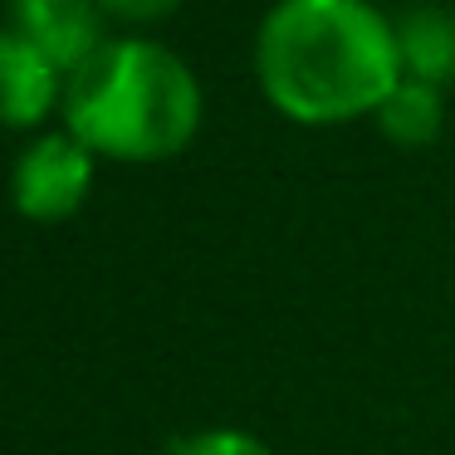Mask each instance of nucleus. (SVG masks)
<instances>
[{"instance_id":"obj_1","label":"nucleus","mask_w":455,"mask_h":455,"mask_svg":"<svg viewBox=\"0 0 455 455\" xmlns=\"http://www.w3.org/2000/svg\"><path fill=\"white\" fill-rule=\"evenodd\" d=\"M259 89L294 123L377 113L402 84L396 25L367 0H279L255 44Z\"/></svg>"},{"instance_id":"obj_2","label":"nucleus","mask_w":455,"mask_h":455,"mask_svg":"<svg viewBox=\"0 0 455 455\" xmlns=\"http://www.w3.org/2000/svg\"><path fill=\"white\" fill-rule=\"evenodd\" d=\"M64 123L93 157L162 162L201 128V89L172 50L108 40L64 84Z\"/></svg>"},{"instance_id":"obj_3","label":"nucleus","mask_w":455,"mask_h":455,"mask_svg":"<svg viewBox=\"0 0 455 455\" xmlns=\"http://www.w3.org/2000/svg\"><path fill=\"white\" fill-rule=\"evenodd\" d=\"M93 187V152L74 132H44L11 172V201L25 220H69Z\"/></svg>"},{"instance_id":"obj_4","label":"nucleus","mask_w":455,"mask_h":455,"mask_svg":"<svg viewBox=\"0 0 455 455\" xmlns=\"http://www.w3.org/2000/svg\"><path fill=\"white\" fill-rule=\"evenodd\" d=\"M15 35L35 44L54 69H79L99 50V11L93 0H11Z\"/></svg>"},{"instance_id":"obj_5","label":"nucleus","mask_w":455,"mask_h":455,"mask_svg":"<svg viewBox=\"0 0 455 455\" xmlns=\"http://www.w3.org/2000/svg\"><path fill=\"white\" fill-rule=\"evenodd\" d=\"M54 64L25 35L0 30V128H35L54 103Z\"/></svg>"},{"instance_id":"obj_6","label":"nucleus","mask_w":455,"mask_h":455,"mask_svg":"<svg viewBox=\"0 0 455 455\" xmlns=\"http://www.w3.org/2000/svg\"><path fill=\"white\" fill-rule=\"evenodd\" d=\"M396 50H402L406 79H421L441 89L445 79H455V15L445 11H411L396 25Z\"/></svg>"},{"instance_id":"obj_7","label":"nucleus","mask_w":455,"mask_h":455,"mask_svg":"<svg viewBox=\"0 0 455 455\" xmlns=\"http://www.w3.org/2000/svg\"><path fill=\"white\" fill-rule=\"evenodd\" d=\"M377 123H382V132L396 148H426V142H435L441 138V123H445L435 84H421V79H406L402 74V84L377 108Z\"/></svg>"},{"instance_id":"obj_8","label":"nucleus","mask_w":455,"mask_h":455,"mask_svg":"<svg viewBox=\"0 0 455 455\" xmlns=\"http://www.w3.org/2000/svg\"><path fill=\"white\" fill-rule=\"evenodd\" d=\"M172 455H275L259 435L240 431V426H206V431H191L172 445Z\"/></svg>"},{"instance_id":"obj_9","label":"nucleus","mask_w":455,"mask_h":455,"mask_svg":"<svg viewBox=\"0 0 455 455\" xmlns=\"http://www.w3.org/2000/svg\"><path fill=\"white\" fill-rule=\"evenodd\" d=\"M103 11L123 15V20H157V15H172L181 0H93Z\"/></svg>"}]
</instances>
